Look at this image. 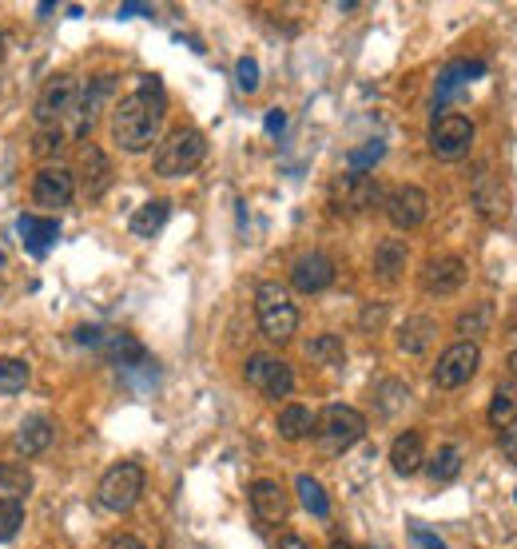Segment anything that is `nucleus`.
<instances>
[{"label":"nucleus","instance_id":"nucleus-28","mask_svg":"<svg viewBox=\"0 0 517 549\" xmlns=\"http://www.w3.org/2000/svg\"><path fill=\"white\" fill-rule=\"evenodd\" d=\"M517 422V378L513 383H502L490 398V426H497V431H510V426Z\"/></svg>","mask_w":517,"mask_h":549},{"label":"nucleus","instance_id":"nucleus-37","mask_svg":"<svg viewBox=\"0 0 517 549\" xmlns=\"http://www.w3.org/2000/svg\"><path fill=\"white\" fill-rule=\"evenodd\" d=\"M382 152H386V144H382V139H371V144H366V147H354V152L351 156H346V164H351V172H371V167L378 164V159H382Z\"/></svg>","mask_w":517,"mask_h":549},{"label":"nucleus","instance_id":"nucleus-7","mask_svg":"<svg viewBox=\"0 0 517 549\" xmlns=\"http://www.w3.org/2000/svg\"><path fill=\"white\" fill-rule=\"evenodd\" d=\"M382 199H386L382 187H378L371 175H362V172L338 175L334 187H331V204H334L338 215H362V212H374V207L382 204Z\"/></svg>","mask_w":517,"mask_h":549},{"label":"nucleus","instance_id":"nucleus-21","mask_svg":"<svg viewBox=\"0 0 517 549\" xmlns=\"http://www.w3.org/2000/svg\"><path fill=\"white\" fill-rule=\"evenodd\" d=\"M485 72L482 60H454L450 68H446L442 76H437V88H434V104H437V116H442V104L450 99L462 84H470V80H477Z\"/></svg>","mask_w":517,"mask_h":549},{"label":"nucleus","instance_id":"nucleus-39","mask_svg":"<svg viewBox=\"0 0 517 549\" xmlns=\"http://www.w3.org/2000/svg\"><path fill=\"white\" fill-rule=\"evenodd\" d=\"M410 545H414V549H450L434 530H426L422 522H410Z\"/></svg>","mask_w":517,"mask_h":549},{"label":"nucleus","instance_id":"nucleus-4","mask_svg":"<svg viewBox=\"0 0 517 549\" xmlns=\"http://www.w3.org/2000/svg\"><path fill=\"white\" fill-rule=\"evenodd\" d=\"M80 99H84V80L52 76L44 88H40V96H36V124L56 128V132H60V124H64V119L72 124Z\"/></svg>","mask_w":517,"mask_h":549},{"label":"nucleus","instance_id":"nucleus-41","mask_svg":"<svg viewBox=\"0 0 517 549\" xmlns=\"http://www.w3.org/2000/svg\"><path fill=\"white\" fill-rule=\"evenodd\" d=\"M104 335L108 331H99V327H76L72 338L76 343H84V346H104Z\"/></svg>","mask_w":517,"mask_h":549},{"label":"nucleus","instance_id":"nucleus-6","mask_svg":"<svg viewBox=\"0 0 517 549\" xmlns=\"http://www.w3.org/2000/svg\"><path fill=\"white\" fill-rule=\"evenodd\" d=\"M362 434H366V418L358 414L354 406L334 402V406H326V411L315 418V438H318V446H323L326 454H343L346 446H354Z\"/></svg>","mask_w":517,"mask_h":549},{"label":"nucleus","instance_id":"nucleus-19","mask_svg":"<svg viewBox=\"0 0 517 549\" xmlns=\"http://www.w3.org/2000/svg\"><path fill=\"white\" fill-rule=\"evenodd\" d=\"M52 442H56V422H52L48 414H28L24 422H20V431H16V454L36 458V454H44Z\"/></svg>","mask_w":517,"mask_h":549},{"label":"nucleus","instance_id":"nucleus-14","mask_svg":"<svg viewBox=\"0 0 517 549\" xmlns=\"http://www.w3.org/2000/svg\"><path fill=\"white\" fill-rule=\"evenodd\" d=\"M474 207H477V215L490 219V223H502V219L510 215V192H505V184L485 164L474 172Z\"/></svg>","mask_w":517,"mask_h":549},{"label":"nucleus","instance_id":"nucleus-48","mask_svg":"<svg viewBox=\"0 0 517 549\" xmlns=\"http://www.w3.org/2000/svg\"><path fill=\"white\" fill-rule=\"evenodd\" d=\"M331 549H351V545H343V542H338V545H331Z\"/></svg>","mask_w":517,"mask_h":549},{"label":"nucleus","instance_id":"nucleus-1","mask_svg":"<svg viewBox=\"0 0 517 549\" xmlns=\"http://www.w3.org/2000/svg\"><path fill=\"white\" fill-rule=\"evenodd\" d=\"M159 128H164V88L159 80L147 76L139 84V92L124 96L112 112V139L119 152L139 156L159 139Z\"/></svg>","mask_w":517,"mask_h":549},{"label":"nucleus","instance_id":"nucleus-35","mask_svg":"<svg viewBox=\"0 0 517 549\" xmlns=\"http://www.w3.org/2000/svg\"><path fill=\"white\" fill-rule=\"evenodd\" d=\"M462 474V450L457 446H442L434 458H430V478L434 482H454Z\"/></svg>","mask_w":517,"mask_h":549},{"label":"nucleus","instance_id":"nucleus-18","mask_svg":"<svg viewBox=\"0 0 517 549\" xmlns=\"http://www.w3.org/2000/svg\"><path fill=\"white\" fill-rule=\"evenodd\" d=\"M465 283V263L457 255H437L422 267V287L430 295H454Z\"/></svg>","mask_w":517,"mask_h":549},{"label":"nucleus","instance_id":"nucleus-17","mask_svg":"<svg viewBox=\"0 0 517 549\" xmlns=\"http://www.w3.org/2000/svg\"><path fill=\"white\" fill-rule=\"evenodd\" d=\"M251 510H255L258 522L278 525V522H287V514H291V497H287V490L275 482V478H258V482H251Z\"/></svg>","mask_w":517,"mask_h":549},{"label":"nucleus","instance_id":"nucleus-24","mask_svg":"<svg viewBox=\"0 0 517 549\" xmlns=\"http://www.w3.org/2000/svg\"><path fill=\"white\" fill-rule=\"evenodd\" d=\"M315 411L311 406H303V402H291V406H283L278 411V438H287V442H303V438H311L315 434Z\"/></svg>","mask_w":517,"mask_h":549},{"label":"nucleus","instance_id":"nucleus-36","mask_svg":"<svg viewBox=\"0 0 517 549\" xmlns=\"http://www.w3.org/2000/svg\"><path fill=\"white\" fill-rule=\"evenodd\" d=\"M20 530H24V506L0 502V542H16Z\"/></svg>","mask_w":517,"mask_h":549},{"label":"nucleus","instance_id":"nucleus-8","mask_svg":"<svg viewBox=\"0 0 517 549\" xmlns=\"http://www.w3.org/2000/svg\"><path fill=\"white\" fill-rule=\"evenodd\" d=\"M477 366H482V346L465 343V338H462V343L446 346L442 358L434 363V386H442V391H457V386H465L477 374Z\"/></svg>","mask_w":517,"mask_h":549},{"label":"nucleus","instance_id":"nucleus-11","mask_svg":"<svg viewBox=\"0 0 517 549\" xmlns=\"http://www.w3.org/2000/svg\"><path fill=\"white\" fill-rule=\"evenodd\" d=\"M76 195V179L68 167H40V172L33 175V204L44 207V212H60V207H68Z\"/></svg>","mask_w":517,"mask_h":549},{"label":"nucleus","instance_id":"nucleus-13","mask_svg":"<svg viewBox=\"0 0 517 549\" xmlns=\"http://www.w3.org/2000/svg\"><path fill=\"white\" fill-rule=\"evenodd\" d=\"M72 179L80 184V192H84L88 199H99L108 192V184H112V164H108V156L99 152L96 144H80Z\"/></svg>","mask_w":517,"mask_h":549},{"label":"nucleus","instance_id":"nucleus-46","mask_svg":"<svg viewBox=\"0 0 517 549\" xmlns=\"http://www.w3.org/2000/svg\"><path fill=\"white\" fill-rule=\"evenodd\" d=\"M139 13H152V8H147V5H124V8H119V16H139Z\"/></svg>","mask_w":517,"mask_h":549},{"label":"nucleus","instance_id":"nucleus-45","mask_svg":"<svg viewBox=\"0 0 517 549\" xmlns=\"http://www.w3.org/2000/svg\"><path fill=\"white\" fill-rule=\"evenodd\" d=\"M283 128H287V116H283V112H271V116H267V132H271V136H278Z\"/></svg>","mask_w":517,"mask_h":549},{"label":"nucleus","instance_id":"nucleus-32","mask_svg":"<svg viewBox=\"0 0 517 549\" xmlns=\"http://www.w3.org/2000/svg\"><path fill=\"white\" fill-rule=\"evenodd\" d=\"M28 378H33V374H28L24 358H0V394H5V398L24 394Z\"/></svg>","mask_w":517,"mask_h":549},{"label":"nucleus","instance_id":"nucleus-23","mask_svg":"<svg viewBox=\"0 0 517 549\" xmlns=\"http://www.w3.org/2000/svg\"><path fill=\"white\" fill-rule=\"evenodd\" d=\"M437 338V323L430 315H410L402 327H398V346L406 355H426Z\"/></svg>","mask_w":517,"mask_h":549},{"label":"nucleus","instance_id":"nucleus-2","mask_svg":"<svg viewBox=\"0 0 517 549\" xmlns=\"http://www.w3.org/2000/svg\"><path fill=\"white\" fill-rule=\"evenodd\" d=\"M255 311H258V331L271 343H291L298 331V307L291 303L283 283H258L255 287Z\"/></svg>","mask_w":517,"mask_h":549},{"label":"nucleus","instance_id":"nucleus-5","mask_svg":"<svg viewBox=\"0 0 517 549\" xmlns=\"http://www.w3.org/2000/svg\"><path fill=\"white\" fill-rule=\"evenodd\" d=\"M144 486H147L144 466H139V462H119V466H112V470L99 478L96 502L104 506V510H112V514H127L139 502Z\"/></svg>","mask_w":517,"mask_h":549},{"label":"nucleus","instance_id":"nucleus-30","mask_svg":"<svg viewBox=\"0 0 517 549\" xmlns=\"http://www.w3.org/2000/svg\"><path fill=\"white\" fill-rule=\"evenodd\" d=\"M295 490H298V502H303L306 514H315V517H326V514H331V497H326L323 482H315L311 474H298V478H295Z\"/></svg>","mask_w":517,"mask_h":549},{"label":"nucleus","instance_id":"nucleus-43","mask_svg":"<svg viewBox=\"0 0 517 549\" xmlns=\"http://www.w3.org/2000/svg\"><path fill=\"white\" fill-rule=\"evenodd\" d=\"M278 549H315L306 537H298V534H283V542H278Z\"/></svg>","mask_w":517,"mask_h":549},{"label":"nucleus","instance_id":"nucleus-26","mask_svg":"<svg viewBox=\"0 0 517 549\" xmlns=\"http://www.w3.org/2000/svg\"><path fill=\"white\" fill-rule=\"evenodd\" d=\"M167 215H172V204H167V199H147V204L127 219V232L139 235V239H152V235L164 232Z\"/></svg>","mask_w":517,"mask_h":549},{"label":"nucleus","instance_id":"nucleus-12","mask_svg":"<svg viewBox=\"0 0 517 549\" xmlns=\"http://www.w3.org/2000/svg\"><path fill=\"white\" fill-rule=\"evenodd\" d=\"M382 207H386V215H390V223L398 227V232H414V227H422V223H426V212H430V199H426L422 187L402 184V187H394V192L382 199Z\"/></svg>","mask_w":517,"mask_h":549},{"label":"nucleus","instance_id":"nucleus-15","mask_svg":"<svg viewBox=\"0 0 517 549\" xmlns=\"http://www.w3.org/2000/svg\"><path fill=\"white\" fill-rule=\"evenodd\" d=\"M112 92H116V76H96V80H88V84H84V99H80L72 124H68V128H72V136H88V132H92V124L99 119V112L108 108Z\"/></svg>","mask_w":517,"mask_h":549},{"label":"nucleus","instance_id":"nucleus-50","mask_svg":"<svg viewBox=\"0 0 517 549\" xmlns=\"http://www.w3.org/2000/svg\"><path fill=\"white\" fill-rule=\"evenodd\" d=\"M513 497H517V490H513Z\"/></svg>","mask_w":517,"mask_h":549},{"label":"nucleus","instance_id":"nucleus-22","mask_svg":"<svg viewBox=\"0 0 517 549\" xmlns=\"http://www.w3.org/2000/svg\"><path fill=\"white\" fill-rule=\"evenodd\" d=\"M16 232H20V239H24V247H28V255H36V259H44L48 251H52V243H56V235H60V227L52 223V219H36V215H20V219H16Z\"/></svg>","mask_w":517,"mask_h":549},{"label":"nucleus","instance_id":"nucleus-16","mask_svg":"<svg viewBox=\"0 0 517 549\" xmlns=\"http://www.w3.org/2000/svg\"><path fill=\"white\" fill-rule=\"evenodd\" d=\"M291 283H295V291H303V295L326 291V287L334 283V263H331V259H326L323 251L298 255L295 267H291Z\"/></svg>","mask_w":517,"mask_h":549},{"label":"nucleus","instance_id":"nucleus-47","mask_svg":"<svg viewBox=\"0 0 517 549\" xmlns=\"http://www.w3.org/2000/svg\"><path fill=\"white\" fill-rule=\"evenodd\" d=\"M510 371H513V378H517V351L510 355Z\"/></svg>","mask_w":517,"mask_h":549},{"label":"nucleus","instance_id":"nucleus-9","mask_svg":"<svg viewBox=\"0 0 517 549\" xmlns=\"http://www.w3.org/2000/svg\"><path fill=\"white\" fill-rule=\"evenodd\" d=\"M243 374H247V383L267 398H287L295 391V371L275 355H251L247 366H243Z\"/></svg>","mask_w":517,"mask_h":549},{"label":"nucleus","instance_id":"nucleus-31","mask_svg":"<svg viewBox=\"0 0 517 549\" xmlns=\"http://www.w3.org/2000/svg\"><path fill=\"white\" fill-rule=\"evenodd\" d=\"M490 327H494V303H485V298H482V303H474L470 311L457 315V331L465 335V343H474V338L485 335Z\"/></svg>","mask_w":517,"mask_h":549},{"label":"nucleus","instance_id":"nucleus-42","mask_svg":"<svg viewBox=\"0 0 517 549\" xmlns=\"http://www.w3.org/2000/svg\"><path fill=\"white\" fill-rule=\"evenodd\" d=\"M108 549H147L139 537H132V534H116L112 542H108Z\"/></svg>","mask_w":517,"mask_h":549},{"label":"nucleus","instance_id":"nucleus-44","mask_svg":"<svg viewBox=\"0 0 517 549\" xmlns=\"http://www.w3.org/2000/svg\"><path fill=\"white\" fill-rule=\"evenodd\" d=\"M382 318H386V307H371V311L362 315V327H366V331H374V327L382 323Z\"/></svg>","mask_w":517,"mask_h":549},{"label":"nucleus","instance_id":"nucleus-10","mask_svg":"<svg viewBox=\"0 0 517 549\" xmlns=\"http://www.w3.org/2000/svg\"><path fill=\"white\" fill-rule=\"evenodd\" d=\"M474 147V124L465 116H434L430 128V152L437 159H462Z\"/></svg>","mask_w":517,"mask_h":549},{"label":"nucleus","instance_id":"nucleus-33","mask_svg":"<svg viewBox=\"0 0 517 549\" xmlns=\"http://www.w3.org/2000/svg\"><path fill=\"white\" fill-rule=\"evenodd\" d=\"M306 358L318 366H338L343 363V338L338 335H318L306 343Z\"/></svg>","mask_w":517,"mask_h":549},{"label":"nucleus","instance_id":"nucleus-20","mask_svg":"<svg viewBox=\"0 0 517 549\" xmlns=\"http://www.w3.org/2000/svg\"><path fill=\"white\" fill-rule=\"evenodd\" d=\"M422 466H426V442H422V434H418V431L398 434L394 446H390V470L402 474V478H410V474L422 470Z\"/></svg>","mask_w":517,"mask_h":549},{"label":"nucleus","instance_id":"nucleus-25","mask_svg":"<svg viewBox=\"0 0 517 549\" xmlns=\"http://www.w3.org/2000/svg\"><path fill=\"white\" fill-rule=\"evenodd\" d=\"M402 271H406V243L402 239H382L374 247V275L382 283H398Z\"/></svg>","mask_w":517,"mask_h":549},{"label":"nucleus","instance_id":"nucleus-29","mask_svg":"<svg viewBox=\"0 0 517 549\" xmlns=\"http://www.w3.org/2000/svg\"><path fill=\"white\" fill-rule=\"evenodd\" d=\"M104 355L112 358L116 366H139L144 363V346H139L127 331H108L104 335Z\"/></svg>","mask_w":517,"mask_h":549},{"label":"nucleus","instance_id":"nucleus-3","mask_svg":"<svg viewBox=\"0 0 517 549\" xmlns=\"http://www.w3.org/2000/svg\"><path fill=\"white\" fill-rule=\"evenodd\" d=\"M207 156V139L199 128H175L159 139L155 147V172L164 179H175V175H192Z\"/></svg>","mask_w":517,"mask_h":549},{"label":"nucleus","instance_id":"nucleus-40","mask_svg":"<svg viewBox=\"0 0 517 549\" xmlns=\"http://www.w3.org/2000/svg\"><path fill=\"white\" fill-rule=\"evenodd\" d=\"M60 144H64V132H56V128H48V132H40L36 136V152L40 156H44V152H60Z\"/></svg>","mask_w":517,"mask_h":549},{"label":"nucleus","instance_id":"nucleus-27","mask_svg":"<svg viewBox=\"0 0 517 549\" xmlns=\"http://www.w3.org/2000/svg\"><path fill=\"white\" fill-rule=\"evenodd\" d=\"M33 494V474L24 462H0V502H24Z\"/></svg>","mask_w":517,"mask_h":549},{"label":"nucleus","instance_id":"nucleus-38","mask_svg":"<svg viewBox=\"0 0 517 549\" xmlns=\"http://www.w3.org/2000/svg\"><path fill=\"white\" fill-rule=\"evenodd\" d=\"M235 84H239V92H255L258 88V64L251 56H243L235 64Z\"/></svg>","mask_w":517,"mask_h":549},{"label":"nucleus","instance_id":"nucleus-49","mask_svg":"<svg viewBox=\"0 0 517 549\" xmlns=\"http://www.w3.org/2000/svg\"><path fill=\"white\" fill-rule=\"evenodd\" d=\"M0 40H5V36H0ZM0 56H5V48H0Z\"/></svg>","mask_w":517,"mask_h":549},{"label":"nucleus","instance_id":"nucleus-34","mask_svg":"<svg viewBox=\"0 0 517 549\" xmlns=\"http://www.w3.org/2000/svg\"><path fill=\"white\" fill-rule=\"evenodd\" d=\"M406 394H410V391H406V383H398V378H382V383L374 386V406L382 414H398L406 406Z\"/></svg>","mask_w":517,"mask_h":549}]
</instances>
